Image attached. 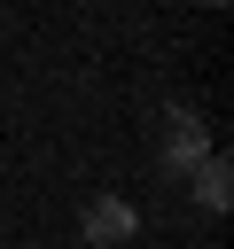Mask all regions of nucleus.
<instances>
[{
	"mask_svg": "<svg viewBox=\"0 0 234 249\" xmlns=\"http://www.w3.org/2000/svg\"><path fill=\"white\" fill-rule=\"evenodd\" d=\"M195 202H203V210H226V202H234V163H226V156H203V163H195Z\"/></svg>",
	"mask_w": 234,
	"mask_h": 249,
	"instance_id": "3",
	"label": "nucleus"
},
{
	"mask_svg": "<svg viewBox=\"0 0 234 249\" xmlns=\"http://www.w3.org/2000/svg\"><path fill=\"white\" fill-rule=\"evenodd\" d=\"M133 226H140V210H133L125 195H86V210H78V233H86L94 249H117V241H133Z\"/></svg>",
	"mask_w": 234,
	"mask_h": 249,
	"instance_id": "1",
	"label": "nucleus"
},
{
	"mask_svg": "<svg viewBox=\"0 0 234 249\" xmlns=\"http://www.w3.org/2000/svg\"><path fill=\"white\" fill-rule=\"evenodd\" d=\"M203 156H211L203 117H195V109H172V132H164V171H195Z\"/></svg>",
	"mask_w": 234,
	"mask_h": 249,
	"instance_id": "2",
	"label": "nucleus"
},
{
	"mask_svg": "<svg viewBox=\"0 0 234 249\" xmlns=\"http://www.w3.org/2000/svg\"><path fill=\"white\" fill-rule=\"evenodd\" d=\"M203 8H226V0H203Z\"/></svg>",
	"mask_w": 234,
	"mask_h": 249,
	"instance_id": "4",
	"label": "nucleus"
}]
</instances>
